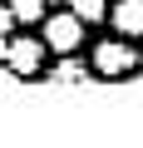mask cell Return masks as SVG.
<instances>
[{
	"label": "cell",
	"instance_id": "1",
	"mask_svg": "<svg viewBox=\"0 0 143 148\" xmlns=\"http://www.w3.org/2000/svg\"><path fill=\"white\" fill-rule=\"evenodd\" d=\"M94 69L104 74V79H123V74L138 69V54L128 49V40H109V45L94 49Z\"/></svg>",
	"mask_w": 143,
	"mask_h": 148
},
{
	"label": "cell",
	"instance_id": "2",
	"mask_svg": "<svg viewBox=\"0 0 143 148\" xmlns=\"http://www.w3.org/2000/svg\"><path fill=\"white\" fill-rule=\"evenodd\" d=\"M79 40H84V20L69 10V15H49L44 20V45L49 49H59V54H69V49H79Z\"/></svg>",
	"mask_w": 143,
	"mask_h": 148
},
{
	"label": "cell",
	"instance_id": "3",
	"mask_svg": "<svg viewBox=\"0 0 143 148\" xmlns=\"http://www.w3.org/2000/svg\"><path fill=\"white\" fill-rule=\"evenodd\" d=\"M5 59H10V69L20 74V79H30V74H40V64H44V45L40 40H15V45H5Z\"/></svg>",
	"mask_w": 143,
	"mask_h": 148
},
{
	"label": "cell",
	"instance_id": "4",
	"mask_svg": "<svg viewBox=\"0 0 143 148\" xmlns=\"http://www.w3.org/2000/svg\"><path fill=\"white\" fill-rule=\"evenodd\" d=\"M114 25L123 30V40L143 35V0H118L114 5Z\"/></svg>",
	"mask_w": 143,
	"mask_h": 148
},
{
	"label": "cell",
	"instance_id": "5",
	"mask_svg": "<svg viewBox=\"0 0 143 148\" xmlns=\"http://www.w3.org/2000/svg\"><path fill=\"white\" fill-rule=\"evenodd\" d=\"M44 10H49V0H15L10 5L15 20H44Z\"/></svg>",
	"mask_w": 143,
	"mask_h": 148
},
{
	"label": "cell",
	"instance_id": "6",
	"mask_svg": "<svg viewBox=\"0 0 143 148\" xmlns=\"http://www.w3.org/2000/svg\"><path fill=\"white\" fill-rule=\"evenodd\" d=\"M49 79H54V84H84L89 74H84V64H74V59H64V64H59V69L49 74Z\"/></svg>",
	"mask_w": 143,
	"mask_h": 148
},
{
	"label": "cell",
	"instance_id": "7",
	"mask_svg": "<svg viewBox=\"0 0 143 148\" xmlns=\"http://www.w3.org/2000/svg\"><path fill=\"white\" fill-rule=\"evenodd\" d=\"M69 10L89 25V20H104V0H69Z\"/></svg>",
	"mask_w": 143,
	"mask_h": 148
},
{
	"label": "cell",
	"instance_id": "8",
	"mask_svg": "<svg viewBox=\"0 0 143 148\" xmlns=\"http://www.w3.org/2000/svg\"><path fill=\"white\" fill-rule=\"evenodd\" d=\"M15 84H20V74L15 69H0V89H15Z\"/></svg>",
	"mask_w": 143,
	"mask_h": 148
},
{
	"label": "cell",
	"instance_id": "9",
	"mask_svg": "<svg viewBox=\"0 0 143 148\" xmlns=\"http://www.w3.org/2000/svg\"><path fill=\"white\" fill-rule=\"evenodd\" d=\"M10 25H15V15H10V10H0V35H5Z\"/></svg>",
	"mask_w": 143,
	"mask_h": 148
},
{
	"label": "cell",
	"instance_id": "10",
	"mask_svg": "<svg viewBox=\"0 0 143 148\" xmlns=\"http://www.w3.org/2000/svg\"><path fill=\"white\" fill-rule=\"evenodd\" d=\"M0 59H5V35H0Z\"/></svg>",
	"mask_w": 143,
	"mask_h": 148
}]
</instances>
